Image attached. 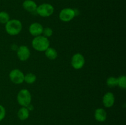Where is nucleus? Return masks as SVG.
Instances as JSON below:
<instances>
[{
	"label": "nucleus",
	"mask_w": 126,
	"mask_h": 125,
	"mask_svg": "<svg viewBox=\"0 0 126 125\" xmlns=\"http://www.w3.org/2000/svg\"><path fill=\"white\" fill-rule=\"evenodd\" d=\"M36 80V76L33 73H28L24 77V81L28 84H33Z\"/></svg>",
	"instance_id": "nucleus-15"
},
{
	"label": "nucleus",
	"mask_w": 126,
	"mask_h": 125,
	"mask_svg": "<svg viewBox=\"0 0 126 125\" xmlns=\"http://www.w3.org/2000/svg\"><path fill=\"white\" fill-rule=\"evenodd\" d=\"M76 15L75 10L71 8H65L59 13V18L64 22H68L72 20Z\"/></svg>",
	"instance_id": "nucleus-6"
},
{
	"label": "nucleus",
	"mask_w": 126,
	"mask_h": 125,
	"mask_svg": "<svg viewBox=\"0 0 126 125\" xmlns=\"http://www.w3.org/2000/svg\"><path fill=\"white\" fill-rule=\"evenodd\" d=\"M118 85L123 89L126 88V77L125 75H121L118 78Z\"/></svg>",
	"instance_id": "nucleus-18"
},
{
	"label": "nucleus",
	"mask_w": 126,
	"mask_h": 125,
	"mask_svg": "<svg viewBox=\"0 0 126 125\" xmlns=\"http://www.w3.org/2000/svg\"><path fill=\"white\" fill-rule=\"evenodd\" d=\"M95 119L98 122H103L107 120V113L105 110L102 108L96 109L94 113Z\"/></svg>",
	"instance_id": "nucleus-11"
},
{
	"label": "nucleus",
	"mask_w": 126,
	"mask_h": 125,
	"mask_svg": "<svg viewBox=\"0 0 126 125\" xmlns=\"http://www.w3.org/2000/svg\"><path fill=\"white\" fill-rule=\"evenodd\" d=\"M107 84L110 88H113L118 85V78L114 77H110L107 79Z\"/></svg>",
	"instance_id": "nucleus-17"
},
{
	"label": "nucleus",
	"mask_w": 126,
	"mask_h": 125,
	"mask_svg": "<svg viewBox=\"0 0 126 125\" xmlns=\"http://www.w3.org/2000/svg\"><path fill=\"white\" fill-rule=\"evenodd\" d=\"M10 20V16L7 12L2 11L0 12V23L6 24Z\"/></svg>",
	"instance_id": "nucleus-16"
},
{
	"label": "nucleus",
	"mask_w": 126,
	"mask_h": 125,
	"mask_svg": "<svg viewBox=\"0 0 126 125\" xmlns=\"http://www.w3.org/2000/svg\"><path fill=\"white\" fill-rule=\"evenodd\" d=\"M50 42L48 38L43 36H36L32 40V46L34 50L39 51H45L49 47Z\"/></svg>",
	"instance_id": "nucleus-1"
},
{
	"label": "nucleus",
	"mask_w": 126,
	"mask_h": 125,
	"mask_svg": "<svg viewBox=\"0 0 126 125\" xmlns=\"http://www.w3.org/2000/svg\"><path fill=\"white\" fill-rule=\"evenodd\" d=\"M5 116H6V109L2 105L0 104V121L4 118Z\"/></svg>",
	"instance_id": "nucleus-20"
},
{
	"label": "nucleus",
	"mask_w": 126,
	"mask_h": 125,
	"mask_svg": "<svg viewBox=\"0 0 126 125\" xmlns=\"http://www.w3.org/2000/svg\"><path fill=\"white\" fill-rule=\"evenodd\" d=\"M71 64L72 67L75 69H80L84 66L85 64V58L81 53L75 54L71 58Z\"/></svg>",
	"instance_id": "nucleus-7"
},
{
	"label": "nucleus",
	"mask_w": 126,
	"mask_h": 125,
	"mask_svg": "<svg viewBox=\"0 0 126 125\" xmlns=\"http://www.w3.org/2000/svg\"><path fill=\"white\" fill-rule=\"evenodd\" d=\"M17 100L21 106L27 107L28 105L31 104L32 95L28 89H22L18 92L17 94Z\"/></svg>",
	"instance_id": "nucleus-3"
},
{
	"label": "nucleus",
	"mask_w": 126,
	"mask_h": 125,
	"mask_svg": "<svg viewBox=\"0 0 126 125\" xmlns=\"http://www.w3.org/2000/svg\"><path fill=\"white\" fill-rule=\"evenodd\" d=\"M54 8L51 4L48 3H44L37 7L36 11L39 15L43 17H47L52 15L54 13Z\"/></svg>",
	"instance_id": "nucleus-4"
},
{
	"label": "nucleus",
	"mask_w": 126,
	"mask_h": 125,
	"mask_svg": "<svg viewBox=\"0 0 126 125\" xmlns=\"http://www.w3.org/2000/svg\"><path fill=\"white\" fill-rule=\"evenodd\" d=\"M43 29L44 28L42 25L36 22L30 25L29 27V32L33 36H38L43 34Z\"/></svg>",
	"instance_id": "nucleus-9"
},
{
	"label": "nucleus",
	"mask_w": 126,
	"mask_h": 125,
	"mask_svg": "<svg viewBox=\"0 0 126 125\" xmlns=\"http://www.w3.org/2000/svg\"><path fill=\"white\" fill-rule=\"evenodd\" d=\"M103 104L105 107L110 108L113 107L115 102V97L114 95L111 92H108L103 96L102 99Z\"/></svg>",
	"instance_id": "nucleus-10"
},
{
	"label": "nucleus",
	"mask_w": 126,
	"mask_h": 125,
	"mask_svg": "<svg viewBox=\"0 0 126 125\" xmlns=\"http://www.w3.org/2000/svg\"><path fill=\"white\" fill-rule=\"evenodd\" d=\"M43 36L46 37V38H49V37L51 36L53 34V31L52 29H51L49 27H47V28H45L43 29Z\"/></svg>",
	"instance_id": "nucleus-19"
},
{
	"label": "nucleus",
	"mask_w": 126,
	"mask_h": 125,
	"mask_svg": "<svg viewBox=\"0 0 126 125\" xmlns=\"http://www.w3.org/2000/svg\"><path fill=\"white\" fill-rule=\"evenodd\" d=\"M17 55L20 61H27L30 56V50L25 45H22L18 49Z\"/></svg>",
	"instance_id": "nucleus-8"
},
{
	"label": "nucleus",
	"mask_w": 126,
	"mask_h": 125,
	"mask_svg": "<svg viewBox=\"0 0 126 125\" xmlns=\"http://www.w3.org/2000/svg\"><path fill=\"white\" fill-rule=\"evenodd\" d=\"M38 6L33 0H25L23 2V7L29 12H34L36 11Z\"/></svg>",
	"instance_id": "nucleus-12"
},
{
	"label": "nucleus",
	"mask_w": 126,
	"mask_h": 125,
	"mask_svg": "<svg viewBox=\"0 0 126 125\" xmlns=\"http://www.w3.org/2000/svg\"><path fill=\"white\" fill-rule=\"evenodd\" d=\"M24 74L17 69L11 71L9 74V78L11 82L17 85L21 84L24 82Z\"/></svg>",
	"instance_id": "nucleus-5"
},
{
	"label": "nucleus",
	"mask_w": 126,
	"mask_h": 125,
	"mask_svg": "<svg viewBox=\"0 0 126 125\" xmlns=\"http://www.w3.org/2000/svg\"><path fill=\"white\" fill-rule=\"evenodd\" d=\"M30 116V111L25 107H22L17 113V116L20 120H26Z\"/></svg>",
	"instance_id": "nucleus-13"
},
{
	"label": "nucleus",
	"mask_w": 126,
	"mask_h": 125,
	"mask_svg": "<svg viewBox=\"0 0 126 125\" xmlns=\"http://www.w3.org/2000/svg\"><path fill=\"white\" fill-rule=\"evenodd\" d=\"M45 55L49 60H54L57 58L58 56V53L57 51L55 49L49 47L47 50H45Z\"/></svg>",
	"instance_id": "nucleus-14"
},
{
	"label": "nucleus",
	"mask_w": 126,
	"mask_h": 125,
	"mask_svg": "<svg viewBox=\"0 0 126 125\" xmlns=\"http://www.w3.org/2000/svg\"><path fill=\"white\" fill-rule=\"evenodd\" d=\"M5 25L6 31L11 36L17 35L20 33L22 29V23L18 20H10Z\"/></svg>",
	"instance_id": "nucleus-2"
}]
</instances>
